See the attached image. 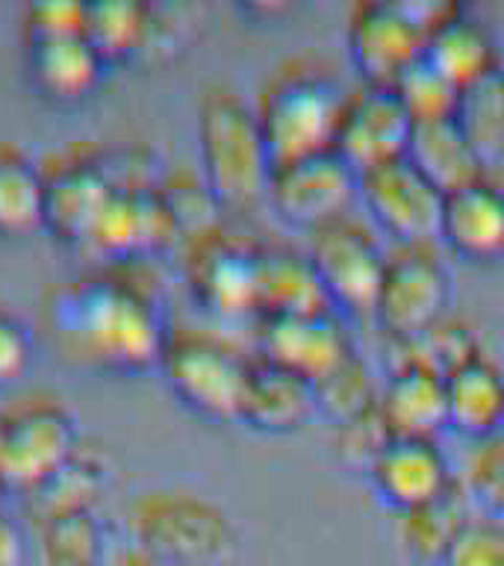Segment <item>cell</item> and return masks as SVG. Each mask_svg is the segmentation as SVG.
<instances>
[{"instance_id":"obj_1","label":"cell","mask_w":504,"mask_h":566,"mask_svg":"<svg viewBox=\"0 0 504 566\" xmlns=\"http://www.w3.org/2000/svg\"><path fill=\"white\" fill-rule=\"evenodd\" d=\"M44 316L53 348L88 369L148 371L162 363L171 339L157 295L136 277L115 272L56 286Z\"/></svg>"},{"instance_id":"obj_2","label":"cell","mask_w":504,"mask_h":566,"mask_svg":"<svg viewBox=\"0 0 504 566\" xmlns=\"http://www.w3.org/2000/svg\"><path fill=\"white\" fill-rule=\"evenodd\" d=\"M201 177L224 210H251L265 201L274 159L254 104L228 83H210L198 101Z\"/></svg>"},{"instance_id":"obj_3","label":"cell","mask_w":504,"mask_h":566,"mask_svg":"<svg viewBox=\"0 0 504 566\" xmlns=\"http://www.w3.org/2000/svg\"><path fill=\"white\" fill-rule=\"evenodd\" d=\"M348 88L313 62L286 60L265 77L256 118L274 163L334 150Z\"/></svg>"},{"instance_id":"obj_4","label":"cell","mask_w":504,"mask_h":566,"mask_svg":"<svg viewBox=\"0 0 504 566\" xmlns=\"http://www.w3.org/2000/svg\"><path fill=\"white\" fill-rule=\"evenodd\" d=\"M127 543L198 566H224L239 552L230 513L180 486L145 490L127 504Z\"/></svg>"},{"instance_id":"obj_5","label":"cell","mask_w":504,"mask_h":566,"mask_svg":"<svg viewBox=\"0 0 504 566\" xmlns=\"http://www.w3.org/2000/svg\"><path fill=\"white\" fill-rule=\"evenodd\" d=\"M449 3H398V0H363L354 3L345 21L348 60L360 83L392 86L410 65L424 56L428 27Z\"/></svg>"},{"instance_id":"obj_6","label":"cell","mask_w":504,"mask_h":566,"mask_svg":"<svg viewBox=\"0 0 504 566\" xmlns=\"http://www.w3.org/2000/svg\"><path fill=\"white\" fill-rule=\"evenodd\" d=\"M77 416L51 396H27L0 413L3 484L35 490L80 449Z\"/></svg>"},{"instance_id":"obj_7","label":"cell","mask_w":504,"mask_h":566,"mask_svg":"<svg viewBox=\"0 0 504 566\" xmlns=\"http://www.w3.org/2000/svg\"><path fill=\"white\" fill-rule=\"evenodd\" d=\"M248 363L251 357L228 339L186 331L168 339L159 366L180 405L212 422H237Z\"/></svg>"},{"instance_id":"obj_8","label":"cell","mask_w":504,"mask_h":566,"mask_svg":"<svg viewBox=\"0 0 504 566\" xmlns=\"http://www.w3.org/2000/svg\"><path fill=\"white\" fill-rule=\"evenodd\" d=\"M265 201L292 228L313 230L351 216L360 201V175L336 150L274 163Z\"/></svg>"},{"instance_id":"obj_9","label":"cell","mask_w":504,"mask_h":566,"mask_svg":"<svg viewBox=\"0 0 504 566\" xmlns=\"http://www.w3.org/2000/svg\"><path fill=\"white\" fill-rule=\"evenodd\" d=\"M451 274L433 245H389L371 316L387 339H407L449 313Z\"/></svg>"},{"instance_id":"obj_10","label":"cell","mask_w":504,"mask_h":566,"mask_svg":"<svg viewBox=\"0 0 504 566\" xmlns=\"http://www.w3.org/2000/svg\"><path fill=\"white\" fill-rule=\"evenodd\" d=\"M307 256L336 313L375 310L387 269V245L369 224L345 216L313 230Z\"/></svg>"},{"instance_id":"obj_11","label":"cell","mask_w":504,"mask_h":566,"mask_svg":"<svg viewBox=\"0 0 504 566\" xmlns=\"http://www.w3.org/2000/svg\"><path fill=\"white\" fill-rule=\"evenodd\" d=\"M360 201L389 245H437L445 192L405 157L360 175Z\"/></svg>"},{"instance_id":"obj_12","label":"cell","mask_w":504,"mask_h":566,"mask_svg":"<svg viewBox=\"0 0 504 566\" xmlns=\"http://www.w3.org/2000/svg\"><path fill=\"white\" fill-rule=\"evenodd\" d=\"M260 245L216 228L186 245V277L195 301L219 318H256Z\"/></svg>"},{"instance_id":"obj_13","label":"cell","mask_w":504,"mask_h":566,"mask_svg":"<svg viewBox=\"0 0 504 566\" xmlns=\"http://www.w3.org/2000/svg\"><path fill=\"white\" fill-rule=\"evenodd\" d=\"M413 118L392 86L360 83L348 88L334 150L363 175L407 154Z\"/></svg>"},{"instance_id":"obj_14","label":"cell","mask_w":504,"mask_h":566,"mask_svg":"<svg viewBox=\"0 0 504 566\" xmlns=\"http://www.w3.org/2000/svg\"><path fill=\"white\" fill-rule=\"evenodd\" d=\"M42 168L48 186L44 230H51L65 245L83 248L88 230L113 195V184L101 168V154L77 145L53 154L48 163L42 159Z\"/></svg>"},{"instance_id":"obj_15","label":"cell","mask_w":504,"mask_h":566,"mask_svg":"<svg viewBox=\"0 0 504 566\" xmlns=\"http://www.w3.org/2000/svg\"><path fill=\"white\" fill-rule=\"evenodd\" d=\"M357 352L339 313L254 318V357L292 369L309 384Z\"/></svg>"},{"instance_id":"obj_16","label":"cell","mask_w":504,"mask_h":566,"mask_svg":"<svg viewBox=\"0 0 504 566\" xmlns=\"http://www.w3.org/2000/svg\"><path fill=\"white\" fill-rule=\"evenodd\" d=\"M366 481L371 493L378 495V502L392 511V516H398L437 502L442 493H449L458 475L451 472L449 458L437 440L396 437L380 451Z\"/></svg>"},{"instance_id":"obj_17","label":"cell","mask_w":504,"mask_h":566,"mask_svg":"<svg viewBox=\"0 0 504 566\" xmlns=\"http://www.w3.org/2000/svg\"><path fill=\"white\" fill-rule=\"evenodd\" d=\"M175 242L177 230L159 201L157 189L154 192L113 189L109 201L88 230L83 251L109 263H133Z\"/></svg>"},{"instance_id":"obj_18","label":"cell","mask_w":504,"mask_h":566,"mask_svg":"<svg viewBox=\"0 0 504 566\" xmlns=\"http://www.w3.org/2000/svg\"><path fill=\"white\" fill-rule=\"evenodd\" d=\"M440 242L475 265L504 260V184L484 175L445 195Z\"/></svg>"},{"instance_id":"obj_19","label":"cell","mask_w":504,"mask_h":566,"mask_svg":"<svg viewBox=\"0 0 504 566\" xmlns=\"http://www.w3.org/2000/svg\"><path fill=\"white\" fill-rule=\"evenodd\" d=\"M316 416V392L307 378L251 354L237 422L256 433H295Z\"/></svg>"},{"instance_id":"obj_20","label":"cell","mask_w":504,"mask_h":566,"mask_svg":"<svg viewBox=\"0 0 504 566\" xmlns=\"http://www.w3.org/2000/svg\"><path fill=\"white\" fill-rule=\"evenodd\" d=\"M422 60L433 71H440L454 88L475 86L504 69L490 27L454 3H449L445 12L428 27Z\"/></svg>"},{"instance_id":"obj_21","label":"cell","mask_w":504,"mask_h":566,"mask_svg":"<svg viewBox=\"0 0 504 566\" xmlns=\"http://www.w3.org/2000/svg\"><path fill=\"white\" fill-rule=\"evenodd\" d=\"M334 304L309 263L307 251L260 245L256 254V318L330 313ZM336 313V310H334Z\"/></svg>"},{"instance_id":"obj_22","label":"cell","mask_w":504,"mask_h":566,"mask_svg":"<svg viewBox=\"0 0 504 566\" xmlns=\"http://www.w3.org/2000/svg\"><path fill=\"white\" fill-rule=\"evenodd\" d=\"M449 428L477 442L504 428V369L486 352L445 375Z\"/></svg>"},{"instance_id":"obj_23","label":"cell","mask_w":504,"mask_h":566,"mask_svg":"<svg viewBox=\"0 0 504 566\" xmlns=\"http://www.w3.org/2000/svg\"><path fill=\"white\" fill-rule=\"evenodd\" d=\"M378 407L396 437L437 440V433L449 428L445 378L422 366H389Z\"/></svg>"},{"instance_id":"obj_24","label":"cell","mask_w":504,"mask_h":566,"mask_svg":"<svg viewBox=\"0 0 504 566\" xmlns=\"http://www.w3.org/2000/svg\"><path fill=\"white\" fill-rule=\"evenodd\" d=\"M106 62L86 42V35H51V39H30L27 69L33 86L51 101L74 104L97 88Z\"/></svg>"},{"instance_id":"obj_25","label":"cell","mask_w":504,"mask_h":566,"mask_svg":"<svg viewBox=\"0 0 504 566\" xmlns=\"http://www.w3.org/2000/svg\"><path fill=\"white\" fill-rule=\"evenodd\" d=\"M113 481V460L95 442H80V449L53 472L48 481L27 493V511L35 522L69 511H97L101 495Z\"/></svg>"},{"instance_id":"obj_26","label":"cell","mask_w":504,"mask_h":566,"mask_svg":"<svg viewBox=\"0 0 504 566\" xmlns=\"http://www.w3.org/2000/svg\"><path fill=\"white\" fill-rule=\"evenodd\" d=\"M477 507L469 499L466 486L460 478L442 493L437 502L422 504L416 511L398 513L396 516V543L405 557L416 566H442L449 555L451 539L458 537L463 522L475 516Z\"/></svg>"},{"instance_id":"obj_27","label":"cell","mask_w":504,"mask_h":566,"mask_svg":"<svg viewBox=\"0 0 504 566\" xmlns=\"http://www.w3.org/2000/svg\"><path fill=\"white\" fill-rule=\"evenodd\" d=\"M407 159L445 195L486 175L484 157L477 154L466 133L460 130L454 115L413 124Z\"/></svg>"},{"instance_id":"obj_28","label":"cell","mask_w":504,"mask_h":566,"mask_svg":"<svg viewBox=\"0 0 504 566\" xmlns=\"http://www.w3.org/2000/svg\"><path fill=\"white\" fill-rule=\"evenodd\" d=\"M44 168L27 150L0 142V237H30L44 228Z\"/></svg>"},{"instance_id":"obj_29","label":"cell","mask_w":504,"mask_h":566,"mask_svg":"<svg viewBox=\"0 0 504 566\" xmlns=\"http://www.w3.org/2000/svg\"><path fill=\"white\" fill-rule=\"evenodd\" d=\"M115 546L97 511H69L39 522L42 566H113Z\"/></svg>"},{"instance_id":"obj_30","label":"cell","mask_w":504,"mask_h":566,"mask_svg":"<svg viewBox=\"0 0 504 566\" xmlns=\"http://www.w3.org/2000/svg\"><path fill=\"white\" fill-rule=\"evenodd\" d=\"M389 343V366H422L437 375H449L451 369H458L460 363H466L469 357L481 354V343H477L475 331L463 322L445 313L437 318L433 325H428L419 334L407 336V339H387Z\"/></svg>"},{"instance_id":"obj_31","label":"cell","mask_w":504,"mask_h":566,"mask_svg":"<svg viewBox=\"0 0 504 566\" xmlns=\"http://www.w3.org/2000/svg\"><path fill=\"white\" fill-rule=\"evenodd\" d=\"M86 42L104 62L139 56L148 35V3L139 0H92L86 3Z\"/></svg>"},{"instance_id":"obj_32","label":"cell","mask_w":504,"mask_h":566,"mask_svg":"<svg viewBox=\"0 0 504 566\" xmlns=\"http://www.w3.org/2000/svg\"><path fill=\"white\" fill-rule=\"evenodd\" d=\"M380 384L384 380L375 375V369L354 352L336 369L327 371L325 378L313 384L316 416L327 419L330 424H339L354 419V416L369 413L380 401Z\"/></svg>"},{"instance_id":"obj_33","label":"cell","mask_w":504,"mask_h":566,"mask_svg":"<svg viewBox=\"0 0 504 566\" xmlns=\"http://www.w3.org/2000/svg\"><path fill=\"white\" fill-rule=\"evenodd\" d=\"M157 195L162 207L168 210V219L177 230V242H195L207 237L216 228H221V207L219 198L212 195L201 175L192 171H166L159 180Z\"/></svg>"},{"instance_id":"obj_34","label":"cell","mask_w":504,"mask_h":566,"mask_svg":"<svg viewBox=\"0 0 504 566\" xmlns=\"http://www.w3.org/2000/svg\"><path fill=\"white\" fill-rule=\"evenodd\" d=\"M454 122L490 166L504 157V69L469 88H460Z\"/></svg>"},{"instance_id":"obj_35","label":"cell","mask_w":504,"mask_h":566,"mask_svg":"<svg viewBox=\"0 0 504 566\" xmlns=\"http://www.w3.org/2000/svg\"><path fill=\"white\" fill-rule=\"evenodd\" d=\"M458 478L477 511L504 516V428L484 440L469 442L466 463Z\"/></svg>"},{"instance_id":"obj_36","label":"cell","mask_w":504,"mask_h":566,"mask_svg":"<svg viewBox=\"0 0 504 566\" xmlns=\"http://www.w3.org/2000/svg\"><path fill=\"white\" fill-rule=\"evenodd\" d=\"M392 440H396V433L380 413V407H375L369 413L354 416L348 422L330 424L334 458L339 460V467H345L348 472H360V475H369L380 451L387 449Z\"/></svg>"},{"instance_id":"obj_37","label":"cell","mask_w":504,"mask_h":566,"mask_svg":"<svg viewBox=\"0 0 504 566\" xmlns=\"http://www.w3.org/2000/svg\"><path fill=\"white\" fill-rule=\"evenodd\" d=\"M392 92H396L398 101L405 104V109L410 113L413 124L451 118L454 109H458L460 97V88L451 86L449 80L442 77L440 71H433L424 60L410 65V69L392 83Z\"/></svg>"},{"instance_id":"obj_38","label":"cell","mask_w":504,"mask_h":566,"mask_svg":"<svg viewBox=\"0 0 504 566\" xmlns=\"http://www.w3.org/2000/svg\"><path fill=\"white\" fill-rule=\"evenodd\" d=\"M442 566H504V516L481 511L469 516Z\"/></svg>"},{"instance_id":"obj_39","label":"cell","mask_w":504,"mask_h":566,"mask_svg":"<svg viewBox=\"0 0 504 566\" xmlns=\"http://www.w3.org/2000/svg\"><path fill=\"white\" fill-rule=\"evenodd\" d=\"M86 24V0H35L24 12L30 39L77 35Z\"/></svg>"},{"instance_id":"obj_40","label":"cell","mask_w":504,"mask_h":566,"mask_svg":"<svg viewBox=\"0 0 504 566\" xmlns=\"http://www.w3.org/2000/svg\"><path fill=\"white\" fill-rule=\"evenodd\" d=\"M30 363L33 336L12 310L0 307V387H12L18 378H24Z\"/></svg>"},{"instance_id":"obj_41","label":"cell","mask_w":504,"mask_h":566,"mask_svg":"<svg viewBox=\"0 0 504 566\" xmlns=\"http://www.w3.org/2000/svg\"><path fill=\"white\" fill-rule=\"evenodd\" d=\"M24 560V534L7 511H0V566H21Z\"/></svg>"},{"instance_id":"obj_42","label":"cell","mask_w":504,"mask_h":566,"mask_svg":"<svg viewBox=\"0 0 504 566\" xmlns=\"http://www.w3.org/2000/svg\"><path fill=\"white\" fill-rule=\"evenodd\" d=\"M113 566H198V564H186V560H175V557L157 555V552L136 546V543H124V546L115 548Z\"/></svg>"},{"instance_id":"obj_43","label":"cell","mask_w":504,"mask_h":566,"mask_svg":"<svg viewBox=\"0 0 504 566\" xmlns=\"http://www.w3.org/2000/svg\"><path fill=\"white\" fill-rule=\"evenodd\" d=\"M3 486H7V484H3V475H0V490H3Z\"/></svg>"}]
</instances>
